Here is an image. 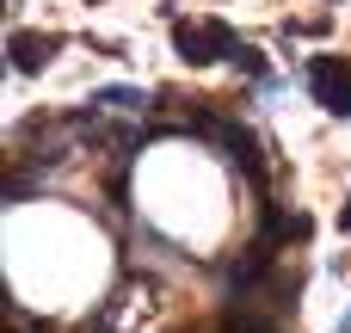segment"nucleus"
I'll return each mask as SVG.
<instances>
[{
	"mask_svg": "<svg viewBox=\"0 0 351 333\" xmlns=\"http://www.w3.org/2000/svg\"><path fill=\"white\" fill-rule=\"evenodd\" d=\"M173 49H179V62L204 68V62H216V56H234V49H241V37H234L222 19H204V25L179 19V25H173Z\"/></svg>",
	"mask_w": 351,
	"mask_h": 333,
	"instance_id": "nucleus-1",
	"label": "nucleus"
},
{
	"mask_svg": "<svg viewBox=\"0 0 351 333\" xmlns=\"http://www.w3.org/2000/svg\"><path fill=\"white\" fill-rule=\"evenodd\" d=\"M308 93H315L333 117H351V62L315 56V62H308Z\"/></svg>",
	"mask_w": 351,
	"mask_h": 333,
	"instance_id": "nucleus-2",
	"label": "nucleus"
},
{
	"mask_svg": "<svg viewBox=\"0 0 351 333\" xmlns=\"http://www.w3.org/2000/svg\"><path fill=\"white\" fill-rule=\"evenodd\" d=\"M222 148H228V161H234L247 179H265V148H259V136H253V130L222 124Z\"/></svg>",
	"mask_w": 351,
	"mask_h": 333,
	"instance_id": "nucleus-3",
	"label": "nucleus"
},
{
	"mask_svg": "<svg viewBox=\"0 0 351 333\" xmlns=\"http://www.w3.org/2000/svg\"><path fill=\"white\" fill-rule=\"evenodd\" d=\"M6 49H12V68H19V74H37V68H43V62H49V56L62 49V37H37V31H12V37H6Z\"/></svg>",
	"mask_w": 351,
	"mask_h": 333,
	"instance_id": "nucleus-4",
	"label": "nucleus"
},
{
	"mask_svg": "<svg viewBox=\"0 0 351 333\" xmlns=\"http://www.w3.org/2000/svg\"><path fill=\"white\" fill-rule=\"evenodd\" d=\"M93 105H117V111H142V105H148V93H136V87H99V93H93Z\"/></svg>",
	"mask_w": 351,
	"mask_h": 333,
	"instance_id": "nucleus-5",
	"label": "nucleus"
},
{
	"mask_svg": "<svg viewBox=\"0 0 351 333\" xmlns=\"http://www.w3.org/2000/svg\"><path fill=\"white\" fill-rule=\"evenodd\" d=\"M228 62H234V68H241V74H253V80H265V56H259V49H253V43H241V49H234V56H228Z\"/></svg>",
	"mask_w": 351,
	"mask_h": 333,
	"instance_id": "nucleus-6",
	"label": "nucleus"
},
{
	"mask_svg": "<svg viewBox=\"0 0 351 333\" xmlns=\"http://www.w3.org/2000/svg\"><path fill=\"white\" fill-rule=\"evenodd\" d=\"M339 229H351V198H346V210H339Z\"/></svg>",
	"mask_w": 351,
	"mask_h": 333,
	"instance_id": "nucleus-7",
	"label": "nucleus"
},
{
	"mask_svg": "<svg viewBox=\"0 0 351 333\" xmlns=\"http://www.w3.org/2000/svg\"><path fill=\"white\" fill-rule=\"evenodd\" d=\"M339 333H351V315H346V328H339Z\"/></svg>",
	"mask_w": 351,
	"mask_h": 333,
	"instance_id": "nucleus-8",
	"label": "nucleus"
},
{
	"mask_svg": "<svg viewBox=\"0 0 351 333\" xmlns=\"http://www.w3.org/2000/svg\"><path fill=\"white\" fill-rule=\"evenodd\" d=\"M86 6H93V0H86Z\"/></svg>",
	"mask_w": 351,
	"mask_h": 333,
	"instance_id": "nucleus-9",
	"label": "nucleus"
}]
</instances>
